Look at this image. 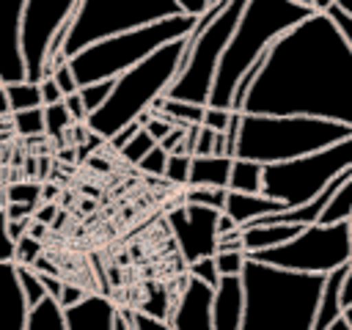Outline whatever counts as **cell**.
<instances>
[{"label": "cell", "mask_w": 352, "mask_h": 330, "mask_svg": "<svg viewBox=\"0 0 352 330\" xmlns=\"http://www.w3.org/2000/svg\"><path fill=\"white\" fill-rule=\"evenodd\" d=\"M278 212H283V206L278 201L261 195V192L248 195V192H231L228 190L226 206H223V214H228L236 228H245V226H250V223H256L267 214H278Z\"/></svg>", "instance_id": "18"}, {"label": "cell", "mask_w": 352, "mask_h": 330, "mask_svg": "<svg viewBox=\"0 0 352 330\" xmlns=\"http://www.w3.org/2000/svg\"><path fill=\"white\" fill-rule=\"evenodd\" d=\"M187 272H190V278H195V280L206 283L209 289H214V286L220 283V272H217V267H214V256L187 264Z\"/></svg>", "instance_id": "36"}, {"label": "cell", "mask_w": 352, "mask_h": 330, "mask_svg": "<svg viewBox=\"0 0 352 330\" xmlns=\"http://www.w3.org/2000/svg\"><path fill=\"white\" fill-rule=\"evenodd\" d=\"M0 264H14V242L8 236V220L0 209Z\"/></svg>", "instance_id": "40"}, {"label": "cell", "mask_w": 352, "mask_h": 330, "mask_svg": "<svg viewBox=\"0 0 352 330\" xmlns=\"http://www.w3.org/2000/svg\"><path fill=\"white\" fill-rule=\"evenodd\" d=\"M242 324V280L220 278L212 300V330H239Z\"/></svg>", "instance_id": "17"}, {"label": "cell", "mask_w": 352, "mask_h": 330, "mask_svg": "<svg viewBox=\"0 0 352 330\" xmlns=\"http://www.w3.org/2000/svg\"><path fill=\"white\" fill-rule=\"evenodd\" d=\"M30 305L19 289L16 264H0V330H28Z\"/></svg>", "instance_id": "16"}, {"label": "cell", "mask_w": 352, "mask_h": 330, "mask_svg": "<svg viewBox=\"0 0 352 330\" xmlns=\"http://www.w3.org/2000/svg\"><path fill=\"white\" fill-rule=\"evenodd\" d=\"M349 168H352V135L322 151H314L289 162L264 165L261 195L278 201L283 209H294L316 198L338 173Z\"/></svg>", "instance_id": "9"}, {"label": "cell", "mask_w": 352, "mask_h": 330, "mask_svg": "<svg viewBox=\"0 0 352 330\" xmlns=\"http://www.w3.org/2000/svg\"><path fill=\"white\" fill-rule=\"evenodd\" d=\"M138 129H140V124H138V121H135V124H129V126H124V129H121V132H118V135H113V138H110V140H107V143H110V146H113V148H116V151H121V148H124V146H126V143H129V138H132V135H135V132H138Z\"/></svg>", "instance_id": "48"}, {"label": "cell", "mask_w": 352, "mask_h": 330, "mask_svg": "<svg viewBox=\"0 0 352 330\" xmlns=\"http://www.w3.org/2000/svg\"><path fill=\"white\" fill-rule=\"evenodd\" d=\"M190 50V38H176L157 52H151L146 60L132 66L129 72L118 74L113 80V91L107 102L94 110L85 121L88 132L96 135L99 140H110L118 135L124 126L135 124L140 116H146L160 96H165L168 85L182 69V60Z\"/></svg>", "instance_id": "4"}, {"label": "cell", "mask_w": 352, "mask_h": 330, "mask_svg": "<svg viewBox=\"0 0 352 330\" xmlns=\"http://www.w3.org/2000/svg\"><path fill=\"white\" fill-rule=\"evenodd\" d=\"M30 223H33V217H28V220H8V236H11V242L22 239L30 231Z\"/></svg>", "instance_id": "49"}, {"label": "cell", "mask_w": 352, "mask_h": 330, "mask_svg": "<svg viewBox=\"0 0 352 330\" xmlns=\"http://www.w3.org/2000/svg\"><path fill=\"white\" fill-rule=\"evenodd\" d=\"M195 22H198L195 16L176 14V16L160 19V22L146 25V28L116 33V36H107V38H99V41L88 44L85 50L72 55L66 63H69V69H72V74H74L80 88L88 85V82L116 80L118 74L129 72L132 66L146 60L160 47H165V44H170L176 38L190 36Z\"/></svg>", "instance_id": "6"}, {"label": "cell", "mask_w": 352, "mask_h": 330, "mask_svg": "<svg viewBox=\"0 0 352 330\" xmlns=\"http://www.w3.org/2000/svg\"><path fill=\"white\" fill-rule=\"evenodd\" d=\"M239 330H314L316 300L324 275H300L245 261Z\"/></svg>", "instance_id": "2"}, {"label": "cell", "mask_w": 352, "mask_h": 330, "mask_svg": "<svg viewBox=\"0 0 352 330\" xmlns=\"http://www.w3.org/2000/svg\"><path fill=\"white\" fill-rule=\"evenodd\" d=\"M6 206V198H3V190H0V209Z\"/></svg>", "instance_id": "60"}, {"label": "cell", "mask_w": 352, "mask_h": 330, "mask_svg": "<svg viewBox=\"0 0 352 330\" xmlns=\"http://www.w3.org/2000/svg\"><path fill=\"white\" fill-rule=\"evenodd\" d=\"M176 14H182L176 0H80L77 11L66 22L69 33L63 44V58L69 60L99 38L146 28Z\"/></svg>", "instance_id": "8"}, {"label": "cell", "mask_w": 352, "mask_h": 330, "mask_svg": "<svg viewBox=\"0 0 352 330\" xmlns=\"http://www.w3.org/2000/svg\"><path fill=\"white\" fill-rule=\"evenodd\" d=\"M11 129H14L16 135H25V138L44 135V110L36 107V110L11 113Z\"/></svg>", "instance_id": "27"}, {"label": "cell", "mask_w": 352, "mask_h": 330, "mask_svg": "<svg viewBox=\"0 0 352 330\" xmlns=\"http://www.w3.org/2000/svg\"><path fill=\"white\" fill-rule=\"evenodd\" d=\"M226 195H228V190H220V187H187L182 204H198V206H209L214 212H223Z\"/></svg>", "instance_id": "26"}, {"label": "cell", "mask_w": 352, "mask_h": 330, "mask_svg": "<svg viewBox=\"0 0 352 330\" xmlns=\"http://www.w3.org/2000/svg\"><path fill=\"white\" fill-rule=\"evenodd\" d=\"M217 217L220 212L198 204H179L168 212V228L187 264L214 256L217 250Z\"/></svg>", "instance_id": "12"}, {"label": "cell", "mask_w": 352, "mask_h": 330, "mask_svg": "<svg viewBox=\"0 0 352 330\" xmlns=\"http://www.w3.org/2000/svg\"><path fill=\"white\" fill-rule=\"evenodd\" d=\"M261 176H264V165L234 157L231 160V173H228V190L231 192L258 195L261 192Z\"/></svg>", "instance_id": "22"}, {"label": "cell", "mask_w": 352, "mask_h": 330, "mask_svg": "<svg viewBox=\"0 0 352 330\" xmlns=\"http://www.w3.org/2000/svg\"><path fill=\"white\" fill-rule=\"evenodd\" d=\"M341 302H344V308L352 305V258L346 261V278H344V289H341Z\"/></svg>", "instance_id": "51"}, {"label": "cell", "mask_w": 352, "mask_h": 330, "mask_svg": "<svg viewBox=\"0 0 352 330\" xmlns=\"http://www.w3.org/2000/svg\"><path fill=\"white\" fill-rule=\"evenodd\" d=\"M110 91H113V80H102V82H88V85H82L77 94H80V99H82L85 113L91 116L94 110H99V107L107 102ZM85 121H88V118H85Z\"/></svg>", "instance_id": "30"}, {"label": "cell", "mask_w": 352, "mask_h": 330, "mask_svg": "<svg viewBox=\"0 0 352 330\" xmlns=\"http://www.w3.org/2000/svg\"><path fill=\"white\" fill-rule=\"evenodd\" d=\"M66 330H113L118 305L104 294H85L77 305L60 308Z\"/></svg>", "instance_id": "15"}, {"label": "cell", "mask_w": 352, "mask_h": 330, "mask_svg": "<svg viewBox=\"0 0 352 330\" xmlns=\"http://www.w3.org/2000/svg\"><path fill=\"white\" fill-rule=\"evenodd\" d=\"M113 330H132V311H116V319H113Z\"/></svg>", "instance_id": "52"}, {"label": "cell", "mask_w": 352, "mask_h": 330, "mask_svg": "<svg viewBox=\"0 0 352 330\" xmlns=\"http://www.w3.org/2000/svg\"><path fill=\"white\" fill-rule=\"evenodd\" d=\"M226 250H242V231H231V234H223L217 236V250L214 253H226Z\"/></svg>", "instance_id": "46"}, {"label": "cell", "mask_w": 352, "mask_h": 330, "mask_svg": "<svg viewBox=\"0 0 352 330\" xmlns=\"http://www.w3.org/2000/svg\"><path fill=\"white\" fill-rule=\"evenodd\" d=\"M346 228H349V242H352V217L346 220Z\"/></svg>", "instance_id": "59"}, {"label": "cell", "mask_w": 352, "mask_h": 330, "mask_svg": "<svg viewBox=\"0 0 352 330\" xmlns=\"http://www.w3.org/2000/svg\"><path fill=\"white\" fill-rule=\"evenodd\" d=\"M248 253L245 250H226V253H214V267L220 272V278H239L245 270Z\"/></svg>", "instance_id": "33"}, {"label": "cell", "mask_w": 352, "mask_h": 330, "mask_svg": "<svg viewBox=\"0 0 352 330\" xmlns=\"http://www.w3.org/2000/svg\"><path fill=\"white\" fill-rule=\"evenodd\" d=\"M231 231H236L234 220H231L228 214H223V212H220V217H217V236H223V234H231Z\"/></svg>", "instance_id": "53"}, {"label": "cell", "mask_w": 352, "mask_h": 330, "mask_svg": "<svg viewBox=\"0 0 352 330\" xmlns=\"http://www.w3.org/2000/svg\"><path fill=\"white\" fill-rule=\"evenodd\" d=\"M333 8H338L341 14H346L352 19V0H333Z\"/></svg>", "instance_id": "55"}, {"label": "cell", "mask_w": 352, "mask_h": 330, "mask_svg": "<svg viewBox=\"0 0 352 330\" xmlns=\"http://www.w3.org/2000/svg\"><path fill=\"white\" fill-rule=\"evenodd\" d=\"M176 6H179V11L182 14H187V16H201L206 8H209V0H176Z\"/></svg>", "instance_id": "47"}, {"label": "cell", "mask_w": 352, "mask_h": 330, "mask_svg": "<svg viewBox=\"0 0 352 330\" xmlns=\"http://www.w3.org/2000/svg\"><path fill=\"white\" fill-rule=\"evenodd\" d=\"M132 330H170V327L162 319H154V316L140 314V311H132Z\"/></svg>", "instance_id": "43"}, {"label": "cell", "mask_w": 352, "mask_h": 330, "mask_svg": "<svg viewBox=\"0 0 352 330\" xmlns=\"http://www.w3.org/2000/svg\"><path fill=\"white\" fill-rule=\"evenodd\" d=\"M212 300H214V289L187 275L168 314V327L170 330H212Z\"/></svg>", "instance_id": "13"}, {"label": "cell", "mask_w": 352, "mask_h": 330, "mask_svg": "<svg viewBox=\"0 0 352 330\" xmlns=\"http://www.w3.org/2000/svg\"><path fill=\"white\" fill-rule=\"evenodd\" d=\"M214 3H220V0H209V6H214Z\"/></svg>", "instance_id": "61"}, {"label": "cell", "mask_w": 352, "mask_h": 330, "mask_svg": "<svg viewBox=\"0 0 352 330\" xmlns=\"http://www.w3.org/2000/svg\"><path fill=\"white\" fill-rule=\"evenodd\" d=\"M344 278H346V264L324 275L322 292H319V300H316L314 330H327V327H333V324L341 319V314H344V302H341Z\"/></svg>", "instance_id": "19"}, {"label": "cell", "mask_w": 352, "mask_h": 330, "mask_svg": "<svg viewBox=\"0 0 352 330\" xmlns=\"http://www.w3.org/2000/svg\"><path fill=\"white\" fill-rule=\"evenodd\" d=\"M3 118H11V107H8V99H6V91L0 88V121Z\"/></svg>", "instance_id": "54"}, {"label": "cell", "mask_w": 352, "mask_h": 330, "mask_svg": "<svg viewBox=\"0 0 352 330\" xmlns=\"http://www.w3.org/2000/svg\"><path fill=\"white\" fill-rule=\"evenodd\" d=\"M28 330H66L63 324V311L55 300H41L33 311H30V319H28Z\"/></svg>", "instance_id": "25"}, {"label": "cell", "mask_w": 352, "mask_h": 330, "mask_svg": "<svg viewBox=\"0 0 352 330\" xmlns=\"http://www.w3.org/2000/svg\"><path fill=\"white\" fill-rule=\"evenodd\" d=\"M327 330H346V324H344V319H338L333 327H327Z\"/></svg>", "instance_id": "57"}, {"label": "cell", "mask_w": 352, "mask_h": 330, "mask_svg": "<svg viewBox=\"0 0 352 330\" xmlns=\"http://www.w3.org/2000/svg\"><path fill=\"white\" fill-rule=\"evenodd\" d=\"M165 162H168V154H165L160 146H154V148L138 162V168H140L143 173H148V176H162V173H165Z\"/></svg>", "instance_id": "37"}, {"label": "cell", "mask_w": 352, "mask_h": 330, "mask_svg": "<svg viewBox=\"0 0 352 330\" xmlns=\"http://www.w3.org/2000/svg\"><path fill=\"white\" fill-rule=\"evenodd\" d=\"M311 14V8L292 0H248L217 63L206 107L231 110L236 82L245 77V72L267 55L272 41H278L286 30H292Z\"/></svg>", "instance_id": "3"}, {"label": "cell", "mask_w": 352, "mask_h": 330, "mask_svg": "<svg viewBox=\"0 0 352 330\" xmlns=\"http://www.w3.org/2000/svg\"><path fill=\"white\" fill-rule=\"evenodd\" d=\"M25 0H0V82H22L25 63L19 52V19Z\"/></svg>", "instance_id": "14"}, {"label": "cell", "mask_w": 352, "mask_h": 330, "mask_svg": "<svg viewBox=\"0 0 352 330\" xmlns=\"http://www.w3.org/2000/svg\"><path fill=\"white\" fill-rule=\"evenodd\" d=\"M228 173H231V157H192L190 160V176L187 187H220L228 190Z\"/></svg>", "instance_id": "21"}, {"label": "cell", "mask_w": 352, "mask_h": 330, "mask_svg": "<svg viewBox=\"0 0 352 330\" xmlns=\"http://www.w3.org/2000/svg\"><path fill=\"white\" fill-rule=\"evenodd\" d=\"M352 217V173L344 179V184L333 192V198L327 201L319 223L322 226H333V223H346Z\"/></svg>", "instance_id": "23"}, {"label": "cell", "mask_w": 352, "mask_h": 330, "mask_svg": "<svg viewBox=\"0 0 352 330\" xmlns=\"http://www.w3.org/2000/svg\"><path fill=\"white\" fill-rule=\"evenodd\" d=\"M38 91H41V104H44V107H47V104H58V102H63V94H60V88L55 85L52 77H44V80L38 82Z\"/></svg>", "instance_id": "44"}, {"label": "cell", "mask_w": 352, "mask_h": 330, "mask_svg": "<svg viewBox=\"0 0 352 330\" xmlns=\"http://www.w3.org/2000/svg\"><path fill=\"white\" fill-rule=\"evenodd\" d=\"M341 319H344V324H346V330H352V305H346V308H344V314H341Z\"/></svg>", "instance_id": "56"}, {"label": "cell", "mask_w": 352, "mask_h": 330, "mask_svg": "<svg viewBox=\"0 0 352 330\" xmlns=\"http://www.w3.org/2000/svg\"><path fill=\"white\" fill-rule=\"evenodd\" d=\"M245 3L248 0H220L198 16L192 33L187 36L190 50L182 60L179 74L168 85L165 99L206 107L217 63H220L223 50H226L228 38H231V33L239 22V14H242Z\"/></svg>", "instance_id": "7"}, {"label": "cell", "mask_w": 352, "mask_h": 330, "mask_svg": "<svg viewBox=\"0 0 352 330\" xmlns=\"http://www.w3.org/2000/svg\"><path fill=\"white\" fill-rule=\"evenodd\" d=\"M258 264L286 270V272H300V275H327L338 267H344L352 258V242H349V228L346 223H333V226H302L297 236L289 242L253 253L248 256Z\"/></svg>", "instance_id": "10"}, {"label": "cell", "mask_w": 352, "mask_h": 330, "mask_svg": "<svg viewBox=\"0 0 352 330\" xmlns=\"http://www.w3.org/2000/svg\"><path fill=\"white\" fill-rule=\"evenodd\" d=\"M352 135L349 126L305 116H248L239 118V135L234 146L236 160L258 165L289 162L327 146H336Z\"/></svg>", "instance_id": "5"}, {"label": "cell", "mask_w": 352, "mask_h": 330, "mask_svg": "<svg viewBox=\"0 0 352 330\" xmlns=\"http://www.w3.org/2000/svg\"><path fill=\"white\" fill-rule=\"evenodd\" d=\"M324 14L333 19V25L338 28V33L344 36V41H346V44H349V50H352V19H349L346 14H341L338 8H333V6H330Z\"/></svg>", "instance_id": "41"}, {"label": "cell", "mask_w": 352, "mask_h": 330, "mask_svg": "<svg viewBox=\"0 0 352 330\" xmlns=\"http://www.w3.org/2000/svg\"><path fill=\"white\" fill-rule=\"evenodd\" d=\"M55 212H58V206H55V204H38V209H36L33 220H36V223H41V226H50Z\"/></svg>", "instance_id": "50"}, {"label": "cell", "mask_w": 352, "mask_h": 330, "mask_svg": "<svg viewBox=\"0 0 352 330\" xmlns=\"http://www.w3.org/2000/svg\"><path fill=\"white\" fill-rule=\"evenodd\" d=\"M77 6L80 0H25L19 19V52L28 82H41L50 41L72 19Z\"/></svg>", "instance_id": "11"}, {"label": "cell", "mask_w": 352, "mask_h": 330, "mask_svg": "<svg viewBox=\"0 0 352 330\" xmlns=\"http://www.w3.org/2000/svg\"><path fill=\"white\" fill-rule=\"evenodd\" d=\"M50 77L55 80V85L60 88V94H63V96H72V94H77V91H80V85H77V80H74V74H72L69 63H60V66H55Z\"/></svg>", "instance_id": "38"}, {"label": "cell", "mask_w": 352, "mask_h": 330, "mask_svg": "<svg viewBox=\"0 0 352 330\" xmlns=\"http://www.w3.org/2000/svg\"><path fill=\"white\" fill-rule=\"evenodd\" d=\"M154 146H157V143H154V138H151V135H148V132L140 126V129H138V132L129 138V143H126V146H124L118 154L124 157V162L138 165V162H140V160H143V157H146V154H148Z\"/></svg>", "instance_id": "31"}, {"label": "cell", "mask_w": 352, "mask_h": 330, "mask_svg": "<svg viewBox=\"0 0 352 330\" xmlns=\"http://www.w3.org/2000/svg\"><path fill=\"white\" fill-rule=\"evenodd\" d=\"M41 258V242L33 239L30 234H25L22 239L14 242V264L16 267H33Z\"/></svg>", "instance_id": "34"}, {"label": "cell", "mask_w": 352, "mask_h": 330, "mask_svg": "<svg viewBox=\"0 0 352 330\" xmlns=\"http://www.w3.org/2000/svg\"><path fill=\"white\" fill-rule=\"evenodd\" d=\"M231 124V110H214V107H206L204 110V118H201V126H209L214 132H226Z\"/></svg>", "instance_id": "39"}, {"label": "cell", "mask_w": 352, "mask_h": 330, "mask_svg": "<svg viewBox=\"0 0 352 330\" xmlns=\"http://www.w3.org/2000/svg\"><path fill=\"white\" fill-rule=\"evenodd\" d=\"M63 107H66V113L72 116V121H74V124H85L88 113H85V107H82V99H80V94L63 96Z\"/></svg>", "instance_id": "45"}, {"label": "cell", "mask_w": 352, "mask_h": 330, "mask_svg": "<svg viewBox=\"0 0 352 330\" xmlns=\"http://www.w3.org/2000/svg\"><path fill=\"white\" fill-rule=\"evenodd\" d=\"M239 113L305 116L352 129V50L327 14L314 11L270 44Z\"/></svg>", "instance_id": "1"}, {"label": "cell", "mask_w": 352, "mask_h": 330, "mask_svg": "<svg viewBox=\"0 0 352 330\" xmlns=\"http://www.w3.org/2000/svg\"><path fill=\"white\" fill-rule=\"evenodd\" d=\"M292 3H297V6H305V8H311V0H292Z\"/></svg>", "instance_id": "58"}, {"label": "cell", "mask_w": 352, "mask_h": 330, "mask_svg": "<svg viewBox=\"0 0 352 330\" xmlns=\"http://www.w3.org/2000/svg\"><path fill=\"white\" fill-rule=\"evenodd\" d=\"M3 91H6V99H8L11 113L44 107V104H41L38 82H28V80H22V82H8V85H3Z\"/></svg>", "instance_id": "24"}, {"label": "cell", "mask_w": 352, "mask_h": 330, "mask_svg": "<svg viewBox=\"0 0 352 330\" xmlns=\"http://www.w3.org/2000/svg\"><path fill=\"white\" fill-rule=\"evenodd\" d=\"M0 88H3V82H0Z\"/></svg>", "instance_id": "62"}, {"label": "cell", "mask_w": 352, "mask_h": 330, "mask_svg": "<svg viewBox=\"0 0 352 330\" xmlns=\"http://www.w3.org/2000/svg\"><path fill=\"white\" fill-rule=\"evenodd\" d=\"M44 110V135H60V132H66L74 121H72V116L66 113V107H63V102H58V104H47V107H41Z\"/></svg>", "instance_id": "32"}, {"label": "cell", "mask_w": 352, "mask_h": 330, "mask_svg": "<svg viewBox=\"0 0 352 330\" xmlns=\"http://www.w3.org/2000/svg\"><path fill=\"white\" fill-rule=\"evenodd\" d=\"M16 278H19V289H22V294H25V302L30 305V311H33L41 300H47V292H44L41 278H38L36 270H30V267H16Z\"/></svg>", "instance_id": "29"}, {"label": "cell", "mask_w": 352, "mask_h": 330, "mask_svg": "<svg viewBox=\"0 0 352 330\" xmlns=\"http://www.w3.org/2000/svg\"><path fill=\"white\" fill-rule=\"evenodd\" d=\"M6 204H28V206H38L41 204V184L38 182H11L3 190Z\"/></svg>", "instance_id": "28"}, {"label": "cell", "mask_w": 352, "mask_h": 330, "mask_svg": "<svg viewBox=\"0 0 352 330\" xmlns=\"http://www.w3.org/2000/svg\"><path fill=\"white\" fill-rule=\"evenodd\" d=\"M190 154H168V162H165V179L176 187H187V176H190Z\"/></svg>", "instance_id": "35"}, {"label": "cell", "mask_w": 352, "mask_h": 330, "mask_svg": "<svg viewBox=\"0 0 352 330\" xmlns=\"http://www.w3.org/2000/svg\"><path fill=\"white\" fill-rule=\"evenodd\" d=\"M88 292L85 289H80L77 283H69V280H63V289H60V297H58V305L60 308H69V305H77L82 297H85Z\"/></svg>", "instance_id": "42"}, {"label": "cell", "mask_w": 352, "mask_h": 330, "mask_svg": "<svg viewBox=\"0 0 352 330\" xmlns=\"http://www.w3.org/2000/svg\"><path fill=\"white\" fill-rule=\"evenodd\" d=\"M242 231V250L248 256L253 253H261V250H270V248H278L283 242H289L292 236L300 234V226H286V223H250Z\"/></svg>", "instance_id": "20"}]
</instances>
